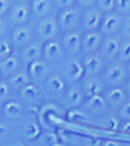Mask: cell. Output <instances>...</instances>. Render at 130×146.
<instances>
[{
	"instance_id": "cell-5",
	"label": "cell",
	"mask_w": 130,
	"mask_h": 146,
	"mask_svg": "<svg viewBox=\"0 0 130 146\" xmlns=\"http://www.w3.org/2000/svg\"><path fill=\"white\" fill-rule=\"evenodd\" d=\"M78 29L65 32L62 36L61 43L65 53L69 56L78 55L82 52V33Z\"/></svg>"
},
{
	"instance_id": "cell-35",
	"label": "cell",
	"mask_w": 130,
	"mask_h": 146,
	"mask_svg": "<svg viewBox=\"0 0 130 146\" xmlns=\"http://www.w3.org/2000/svg\"><path fill=\"white\" fill-rule=\"evenodd\" d=\"M95 2V1H78L77 3L80 6L86 7V9H88L93 6L94 3H96V2Z\"/></svg>"
},
{
	"instance_id": "cell-26",
	"label": "cell",
	"mask_w": 130,
	"mask_h": 146,
	"mask_svg": "<svg viewBox=\"0 0 130 146\" xmlns=\"http://www.w3.org/2000/svg\"><path fill=\"white\" fill-rule=\"evenodd\" d=\"M5 112L7 115L11 117L18 116L21 112V107L18 103L10 102L5 105Z\"/></svg>"
},
{
	"instance_id": "cell-8",
	"label": "cell",
	"mask_w": 130,
	"mask_h": 146,
	"mask_svg": "<svg viewBox=\"0 0 130 146\" xmlns=\"http://www.w3.org/2000/svg\"><path fill=\"white\" fill-rule=\"evenodd\" d=\"M27 73L30 79L35 82H44L50 74V69L48 63L40 59L27 65Z\"/></svg>"
},
{
	"instance_id": "cell-24",
	"label": "cell",
	"mask_w": 130,
	"mask_h": 146,
	"mask_svg": "<svg viewBox=\"0 0 130 146\" xmlns=\"http://www.w3.org/2000/svg\"><path fill=\"white\" fill-rule=\"evenodd\" d=\"M102 51L104 55L110 56L117 52L118 48V43L115 40L110 38L101 44Z\"/></svg>"
},
{
	"instance_id": "cell-29",
	"label": "cell",
	"mask_w": 130,
	"mask_h": 146,
	"mask_svg": "<svg viewBox=\"0 0 130 146\" xmlns=\"http://www.w3.org/2000/svg\"><path fill=\"white\" fill-rule=\"evenodd\" d=\"M54 6L57 9H60V11L73 7L76 5V1L74 0H58L52 1Z\"/></svg>"
},
{
	"instance_id": "cell-1",
	"label": "cell",
	"mask_w": 130,
	"mask_h": 146,
	"mask_svg": "<svg viewBox=\"0 0 130 146\" xmlns=\"http://www.w3.org/2000/svg\"><path fill=\"white\" fill-rule=\"evenodd\" d=\"M82 12L76 5L68 9L60 10L57 16L59 28L64 32L78 29L81 25Z\"/></svg>"
},
{
	"instance_id": "cell-30",
	"label": "cell",
	"mask_w": 130,
	"mask_h": 146,
	"mask_svg": "<svg viewBox=\"0 0 130 146\" xmlns=\"http://www.w3.org/2000/svg\"><path fill=\"white\" fill-rule=\"evenodd\" d=\"M13 3L11 1L1 0L0 1V15L1 18L9 14Z\"/></svg>"
},
{
	"instance_id": "cell-17",
	"label": "cell",
	"mask_w": 130,
	"mask_h": 146,
	"mask_svg": "<svg viewBox=\"0 0 130 146\" xmlns=\"http://www.w3.org/2000/svg\"><path fill=\"white\" fill-rule=\"evenodd\" d=\"M83 84L84 95L88 99L96 95H100V92L101 91L100 82L93 78V76L86 77Z\"/></svg>"
},
{
	"instance_id": "cell-25",
	"label": "cell",
	"mask_w": 130,
	"mask_h": 146,
	"mask_svg": "<svg viewBox=\"0 0 130 146\" xmlns=\"http://www.w3.org/2000/svg\"><path fill=\"white\" fill-rule=\"evenodd\" d=\"M116 114L120 120H130V100L126 101L117 111Z\"/></svg>"
},
{
	"instance_id": "cell-22",
	"label": "cell",
	"mask_w": 130,
	"mask_h": 146,
	"mask_svg": "<svg viewBox=\"0 0 130 146\" xmlns=\"http://www.w3.org/2000/svg\"><path fill=\"white\" fill-rule=\"evenodd\" d=\"M11 40L5 38H1L0 42V59L1 60H5L12 55L13 44Z\"/></svg>"
},
{
	"instance_id": "cell-18",
	"label": "cell",
	"mask_w": 130,
	"mask_h": 146,
	"mask_svg": "<svg viewBox=\"0 0 130 146\" xmlns=\"http://www.w3.org/2000/svg\"><path fill=\"white\" fill-rule=\"evenodd\" d=\"M89 108L94 113L101 114L107 112L108 105L100 95H96L89 98Z\"/></svg>"
},
{
	"instance_id": "cell-34",
	"label": "cell",
	"mask_w": 130,
	"mask_h": 146,
	"mask_svg": "<svg viewBox=\"0 0 130 146\" xmlns=\"http://www.w3.org/2000/svg\"><path fill=\"white\" fill-rule=\"evenodd\" d=\"M117 7L120 10H127L130 8V1L120 0L117 1Z\"/></svg>"
},
{
	"instance_id": "cell-11",
	"label": "cell",
	"mask_w": 130,
	"mask_h": 146,
	"mask_svg": "<svg viewBox=\"0 0 130 146\" xmlns=\"http://www.w3.org/2000/svg\"><path fill=\"white\" fill-rule=\"evenodd\" d=\"M42 43L40 41L33 40L21 49V58L27 65L42 58L43 45Z\"/></svg>"
},
{
	"instance_id": "cell-14",
	"label": "cell",
	"mask_w": 130,
	"mask_h": 146,
	"mask_svg": "<svg viewBox=\"0 0 130 146\" xmlns=\"http://www.w3.org/2000/svg\"><path fill=\"white\" fill-rule=\"evenodd\" d=\"M82 62L85 69V77L95 76L101 67L100 58L94 53L84 55Z\"/></svg>"
},
{
	"instance_id": "cell-2",
	"label": "cell",
	"mask_w": 130,
	"mask_h": 146,
	"mask_svg": "<svg viewBox=\"0 0 130 146\" xmlns=\"http://www.w3.org/2000/svg\"><path fill=\"white\" fill-rule=\"evenodd\" d=\"M77 56H69L64 62L63 67H62L65 80L73 82L74 84L80 82L85 77L82 58H78Z\"/></svg>"
},
{
	"instance_id": "cell-15",
	"label": "cell",
	"mask_w": 130,
	"mask_h": 146,
	"mask_svg": "<svg viewBox=\"0 0 130 146\" xmlns=\"http://www.w3.org/2000/svg\"><path fill=\"white\" fill-rule=\"evenodd\" d=\"M19 60L17 56L12 55L5 60H1V72L3 76L9 78L10 76L20 71Z\"/></svg>"
},
{
	"instance_id": "cell-31",
	"label": "cell",
	"mask_w": 130,
	"mask_h": 146,
	"mask_svg": "<svg viewBox=\"0 0 130 146\" xmlns=\"http://www.w3.org/2000/svg\"><path fill=\"white\" fill-rule=\"evenodd\" d=\"M39 133V129L37 126L31 124L27 127L25 131V135L27 138L32 139L36 137Z\"/></svg>"
},
{
	"instance_id": "cell-41",
	"label": "cell",
	"mask_w": 130,
	"mask_h": 146,
	"mask_svg": "<svg viewBox=\"0 0 130 146\" xmlns=\"http://www.w3.org/2000/svg\"><path fill=\"white\" fill-rule=\"evenodd\" d=\"M128 30H129V31L130 32V26H129V27Z\"/></svg>"
},
{
	"instance_id": "cell-10",
	"label": "cell",
	"mask_w": 130,
	"mask_h": 146,
	"mask_svg": "<svg viewBox=\"0 0 130 146\" xmlns=\"http://www.w3.org/2000/svg\"><path fill=\"white\" fill-rule=\"evenodd\" d=\"M102 42L101 36L96 30L84 31L82 35V52L84 55L94 53Z\"/></svg>"
},
{
	"instance_id": "cell-37",
	"label": "cell",
	"mask_w": 130,
	"mask_h": 146,
	"mask_svg": "<svg viewBox=\"0 0 130 146\" xmlns=\"http://www.w3.org/2000/svg\"><path fill=\"white\" fill-rule=\"evenodd\" d=\"M122 54L126 58L130 57V43H127L123 47Z\"/></svg>"
},
{
	"instance_id": "cell-12",
	"label": "cell",
	"mask_w": 130,
	"mask_h": 146,
	"mask_svg": "<svg viewBox=\"0 0 130 146\" xmlns=\"http://www.w3.org/2000/svg\"><path fill=\"white\" fill-rule=\"evenodd\" d=\"M127 100V96L122 90L119 88H114L107 93L105 100L107 104L116 113Z\"/></svg>"
},
{
	"instance_id": "cell-6",
	"label": "cell",
	"mask_w": 130,
	"mask_h": 146,
	"mask_svg": "<svg viewBox=\"0 0 130 146\" xmlns=\"http://www.w3.org/2000/svg\"><path fill=\"white\" fill-rule=\"evenodd\" d=\"M15 2L9 12V18L14 27L27 24L31 13L30 3L25 1Z\"/></svg>"
},
{
	"instance_id": "cell-40",
	"label": "cell",
	"mask_w": 130,
	"mask_h": 146,
	"mask_svg": "<svg viewBox=\"0 0 130 146\" xmlns=\"http://www.w3.org/2000/svg\"><path fill=\"white\" fill-rule=\"evenodd\" d=\"M62 146V145H61L57 144V145H55V146Z\"/></svg>"
},
{
	"instance_id": "cell-21",
	"label": "cell",
	"mask_w": 130,
	"mask_h": 146,
	"mask_svg": "<svg viewBox=\"0 0 130 146\" xmlns=\"http://www.w3.org/2000/svg\"><path fill=\"white\" fill-rule=\"evenodd\" d=\"M82 92L80 88L74 85L70 87L66 93L67 102L72 106H75L80 103L82 101Z\"/></svg>"
},
{
	"instance_id": "cell-7",
	"label": "cell",
	"mask_w": 130,
	"mask_h": 146,
	"mask_svg": "<svg viewBox=\"0 0 130 146\" xmlns=\"http://www.w3.org/2000/svg\"><path fill=\"white\" fill-rule=\"evenodd\" d=\"M33 32L32 28L27 24L14 27L11 33V42L13 45L23 48L33 41Z\"/></svg>"
},
{
	"instance_id": "cell-4",
	"label": "cell",
	"mask_w": 130,
	"mask_h": 146,
	"mask_svg": "<svg viewBox=\"0 0 130 146\" xmlns=\"http://www.w3.org/2000/svg\"><path fill=\"white\" fill-rule=\"evenodd\" d=\"M65 54L61 42L54 39L43 43L42 58L48 64L62 62Z\"/></svg>"
},
{
	"instance_id": "cell-38",
	"label": "cell",
	"mask_w": 130,
	"mask_h": 146,
	"mask_svg": "<svg viewBox=\"0 0 130 146\" xmlns=\"http://www.w3.org/2000/svg\"><path fill=\"white\" fill-rule=\"evenodd\" d=\"M123 146H130V141H124Z\"/></svg>"
},
{
	"instance_id": "cell-23",
	"label": "cell",
	"mask_w": 130,
	"mask_h": 146,
	"mask_svg": "<svg viewBox=\"0 0 130 146\" xmlns=\"http://www.w3.org/2000/svg\"><path fill=\"white\" fill-rule=\"evenodd\" d=\"M118 25L117 17L113 15H108L101 21L100 26L102 30L105 33H112L116 29Z\"/></svg>"
},
{
	"instance_id": "cell-9",
	"label": "cell",
	"mask_w": 130,
	"mask_h": 146,
	"mask_svg": "<svg viewBox=\"0 0 130 146\" xmlns=\"http://www.w3.org/2000/svg\"><path fill=\"white\" fill-rule=\"evenodd\" d=\"M101 12L92 7L86 9L82 12L81 26L87 31H96L101 23Z\"/></svg>"
},
{
	"instance_id": "cell-19",
	"label": "cell",
	"mask_w": 130,
	"mask_h": 146,
	"mask_svg": "<svg viewBox=\"0 0 130 146\" xmlns=\"http://www.w3.org/2000/svg\"><path fill=\"white\" fill-rule=\"evenodd\" d=\"M30 78L27 73L19 71L9 78V84L12 88H20L29 83Z\"/></svg>"
},
{
	"instance_id": "cell-3",
	"label": "cell",
	"mask_w": 130,
	"mask_h": 146,
	"mask_svg": "<svg viewBox=\"0 0 130 146\" xmlns=\"http://www.w3.org/2000/svg\"><path fill=\"white\" fill-rule=\"evenodd\" d=\"M57 18L48 16L40 20L37 27V33L41 42L54 40L58 32Z\"/></svg>"
},
{
	"instance_id": "cell-33",
	"label": "cell",
	"mask_w": 130,
	"mask_h": 146,
	"mask_svg": "<svg viewBox=\"0 0 130 146\" xmlns=\"http://www.w3.org/2000/svg\"><path fill=\"white\" fill-rule=\"evenodd\" d=\"M123 140H108L102 143L101 146H123Z\"/></svg>"
},
{
	"instance_id": "cell-13",
	"label": "cell",
	"mask_w": 130,
	"mask_h": 146,
	"mask_svg": "<svg viewBox=\"0 0 130 146\" xmlns=\"http://www.w3.org/2000/svg\"><path fill=\"white\" fill-rule=\"evenodd\" d=\"M53 7L52 1L35 0L30 3L31 13L40 20L50 16Z\"/></svg>"
},
{
	"instance_id": "cell-32",
	"label": "cell",
	"mask_w": 130,
	"mask_h": 146,
	"mask_svg": "<svg viewBox=\"0 0 130 146\" xmlns=\"http://www.w3.org/2000/svg\"><path fill=\"white\" fill-rule=\"evenodd\" d=\"M8 83L5 82V80H1L0 85V94L1 97H5L9 94V87Z\"/></svg>"
},
{
	"instance_id": "cell-39",
	"label": "cell",
	"mask_w": 130,
	"mask_h": 146,
	"mask_svg": "<svg viewBox=\"0 0 130 146\" xmlns=\"http://www.w3.org/2000/svg\"><path fill=\"white\" fill-rule=\"evenodd\" d=\"M23 146V145L21 144H20H20H17L16 145V146Z\"/></svg>"
},
{
	"instance_id": "cell-16",
	"label": "cell",
	"mask_w": 130,
	"mask_h": 146,
	"mask_svg": "<svg viewBox=\"0 0 130 146\" xmlns=\"http://www.w3.org/2000/svg\"><path fill=\"white\" fill-rule=\"evenodd\" d=\"M44 82L47 88L55 94H60L66 88V80L57 74H50Z\"/></svg>"
},
{
	"instance_id": "cell-36",
	"label": "cell",
	"mask_w": 130,
	"mask_h": 146,
	"mask_svg": "<svg viewBox=\"0 0 130 146\" xmlns=\"http://www.w3.org/2000/svg\"><path fill=\"white\" fill-rule=\"evenodd\" d=\"M0 25H1V37L3 36V35L5 33V32L7 31V23L6 21L4 19L1 18L0 21Z\"/></svg>"
},
{
	"instance_id": "cell-27",
	"label": "cell",
	"mask_w": 130,
	"mask_h": 146,
	"mask_svg": "<svg viewBox=\"0 0 130 146\" xmlns=\"http://www.w3.org/2000/svg\"><path fill=\"white\" fill-rule=\"evenodd\" d=\"M122 72L120 68L115 67L110 69L107 73L108 80L110 82L113 83L120 80Z\"/></svg>"
},
{
	"instance_id": "cell-28",
	"label": "cell",
	"mask_w": 130,
	"mask_h": 146,
	"mask_svg": "<svg viewBox=\"0 0 130 146\" xmlns=\"http://www.w3.org/2000/svg\"><path fill=\"white\" fill-rule=\"evenodd\" d=\"M98 10L100 12H109L113 9L114 1L112 0L98 1L96 3Z\"/></svg>"
},
{
	"instance_id": "cell-20",
	"label": "cell",
	"mask_w": 130,
	"mask_h": 146,
	"mask_svg": "<svg viewBox=\"0 0 130 146\" xmlns=\"http://www.w3.org/2000/svg\"><path fill=\"white\" fill-rule=\"evenodd\" d=\"M35 84L30 82L21 89V96L22 98L29 100L37 98L40 93V89Z\"/></svg>"
}]
</instances>
